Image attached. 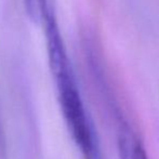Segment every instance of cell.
I'll return each instance as SVG.
<instances>
[{
    "mask_svg": "<svg viewBox=\"0 0 159 159\" xmlns=\"http://www.w3.org/2000/svg\"><path fill=\"white\" fill-rule=\"evenodd\" d=\"M60 106L74 142L87 159L95 157V140L92 126L78 90L74 71L55 77Z\"/></svg>",
    "mask_w": 159,
    "mask_h": 159,
    "instance_id": "cell-1",
    "label": "cell"
},
{
    "mask_svg": "<svg viewBox=\"0 0 159 159\" xmlns=\"http://www.w3.org/2000/svg\"><path fill=\"white\" fill-rule=\"evenodd\" d=\"M118 151L120 159H147L141 141L128 127L122 128L119 133Z\"/></svg>",
    "mask_w": 159,
    "mask_h": 159,
    "instance_id": "cell-2",
    "label": "cell"
},
{
    "mask_svg": "<svg viewBox=\"0 0 159 159\" xmlns=\"http://www.w3.org/2000/svg\"><path fill=\"white\" fill-rule=\"evenodd\" d=\"M24 3H25V8L28 13V16L33 21H37L38 16H39L37 0H24Z\"/></svg>",
    "mask_w": 159,
    "mask_h": 159,
    "instance_id": "cell-3",
    "label": "cell"
}]
</instances>
